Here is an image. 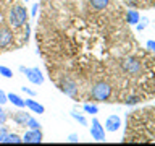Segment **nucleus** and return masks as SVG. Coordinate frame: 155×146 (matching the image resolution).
Listing matches in <instances>:
<instances>
[{
  "label": "nucleus",
  "instance_id": "obj_1",
  "mask_svg": "<svg viewBox=\"0 0 155 146\" xmlns=\"http://www.w3.org/2000/svg\"><path fill=\"white\" fill-rule=\"evenodd\" d=\"M28 19H29V15L26 7L23 3H19L18 0H12V3H10L7 10V21L12 26V29H15L16 33L19 29H24L28 26Z\"/></svg>",
  "mask_w": 155,
  "mask_h": 146
},
{
  "label": "nucleus",
  "instance_id": "obj_2",
  "mask_svg": "<svg viewBox=\"0 0 155 146\" xmlns=\"http://www.w3.org/2000/svg\"><path fill=\"white\" fill-rule=\"evenodd\" d=\"M115 89L113 85L108 83L107 80H97L92 83L91 89H89V97L95 102H113Z\"/></svg>",
  "mask_w": 155,
  "mask_h": 146
},
{
  "label": "nucleus",
  "instance_id": "obj_3",
  "mask_svg": "<svg viewBox=\"0 0 155 146\" xmlns=\"http://www.w3.org/2000/svg\"><path fill=\"white\" fill-rule=\"evenodd\" d=\"M19 71L24 73L26 78L32 83V85H42V83H44V75H42V71L39 70L37 67H32V68L19 67Z\"/></svg>",
  "mask_w": 155,
  "mask_h": 146
},
{
  "label": "nucleus",
  "instance_id": "obj_4",
  "mask_svg": "<svg viewBox=\"0 0 155 146\" xmlns=\"http://www.w3.org/2000/svg\"><path fill=\"white\" fill-rule=\"evenodd\" d=\"M91 136L95 141H105V127H102L95 117L91 120Z\"/></svg>",
  "mask_w": 155,
  "mask_h": 146
},
{
  "label": "nucleus",
  "instance_id": "obj_5",
  "mask_svg": "<svg viewBox=\"0 0 155 146\" xmlns=\"http://www.w3.org/2000/svg\"><path fill=\"white\" fill-rule=\"evenodd\" d=\"M42 140H44V135H42L41 128H37V130L29 128V130L26 131V133L23 135V143H26V144H32V143H42Z\"/></svg>",
  "mask_w": 155,
  "mask_h": 146
},
{
  "label": "nucleus",
  "instance_id": "obj_6",
  "mask_svg": "<svg viewBox=\"0 0 155 146\" xmlns=\"http://www.w3.org/2000/svg\"><path fill=\"white\" fill-rule=\"evenodd\" d=\"M121 127V119H120V115H116V114H113V115H110L108 119L105 120V131H116Z\"/></svg>",
  "mask_w": 155,
  "mask_h": 146
},
{
  "label": "nucleus",
  "instance_id": "obj_7",
  "mask_svg": "<svg viewBox=\"0 0 155 146\" xmlns=\"http://www.w3.org/2000/svg\"><path fill=\"white\" fill-rule=\"evenodd\" d=\"M29 114H26L24 110H18V112H13L12 114V120L15 122L16 125H21V127H24L28 123V119H29Z\"/></svg>",
  "mask_w": 155,
  "mask_h": 146
},
{
  "label": "nucleus",
  "instance_id": "obj_8",
  "mask_svg": "<svg viewBox=\"0 0 155 146\" xmlns=\"http://www.w3.org/2000/svg\"><path fill=\"white\" fill-rule=\"evenodd\" d=\"M24 104H26V107L31 112H34V114H44V112H45V107L41 106L34 99H31V97H29V99H24Z\"/></svg>",
  "mask_w": 155,
  "mask_h": 146
},
{
  "label": "nucleus",
  "instance_id": "obj_9",
  "mask_svg": "<svg viewBox=\"0 0 155 146\" xmlns=\"http://www.w3.org/2000/svg\"><path fill=\"white\" fill-rule=\"evenodd\" d=\"M110 2L111 0H87L89 7L97 10V12H104V10H107L110 7Z\"/></svg>",
  "mask_w": 155,
  "mask_h": 146
},
{
  "label": "nucleus",
  "instance_id": "obj_10",
  "mask_svg": "<svg viewBox=\"0 0 155 146\" xmlns=\"http://www.w3.org/2000/svg\"><path fill=\"white\" fill-rule=\"evenodd\" d=\"M140 19V15L137 10H126V23L129 24V26H134V24H137Z\"/></svg>",
  "mask_w": 155,
  "mask_h": 146
},
{
  "label": "nucleus",
  "instance_id": "obj_11",
  "mask_svg": "<svg viewBox=\"0 0 155 146\" xmlns=\"http://www.w3.org/2000/svg\"><path fill=\"white\" fill-rule=\"evenodd\" d=\"M8 97V102H12L13 106L19 107V109H23V107H26V104H24V99H21L18 94H13V92H10V94H7Z\"/></svg>",
  "mask_w": 155,
  "mask_h": 146
},
{
  "label": "nucleus",
  "instance_id": "obj_12",
  "mask_svg": "<svg viewBox=\"0 0 155 146\" xmlns=\"http://www.w3.org/2000/svg\"><path fill=\"white\" fill-rule=\"evenodd\" d=\"M3 143H15V144H19L23 143V138L16 133H7V136H5Z\"/></svg>",
  "mask_w": 155,
  "mask_h": 146
},
{
  "label": "nucleus",
  "instance_id": "obj_13",
  "mask_svg": "<svg viewBox=\"0 0 155 146\" xmlns=\"http://www.w3.org/2000/svg\"><path fill=\"white\" fill-rule=\"evenodd\" d=\"M71 117L74 119L76 122H79V123L82 125V127H86L87 125V120H86V117L81 114V112H78V110H71Z\"/></svg>",
  "mask_w": 155,
  "mask_h": 146
},
{
  "label": "nucleus",
  "instance_id": "obj_14",
  "mask_svg": "<svg viewBox=\"0 0 155 146\" xmlns=\"http://www.w3.org/2000/svg\"><path fill=\"white\" fill-rule=\"evenodd\" d=\"M82 109H84L86 114H91V115H95L97 112H99V107L95 104H89V102H86V104L82 106Z\"/></svg>",
  "mask_w": 155,
  "mask_h": 146
},
{
  "label": "nucleus",
  "instance_id": "obj_15",
  "mask_svg": "<svg viewBox=\"0 0 155 146\" xmlns=\"http://www.w3.org/2000/svg\"><path fill=\"white\" fill-rule=\"evenodd\" d=\"M26 127H29V128H34V130H37V128H41L42 125H41V122H39L37 119H34V117H29Z\"/></svg>",
  "mask_w": 155,
  "mask_h": 146
},
{
  "label": "nucleus",
  "instance_id": "obj_16",
  "mask_svg": "<svg viewBox=\"0 0 155 146\" xmlns=\"http://www.w3.org/2000/svg\"><path fill=\"white\" fill-rule=\"evenodd\" d=\"M0 75L5 76V78H12L13 76V71L10 70L8 67H3V65H0Z\"/></svg>",
  "mask_w": 155,
  "mask_h": 146
},
{
  "label": "nucleus",
  "instance_id": "obj_17",
  "mask_svg": "<svg viewBox=\"0 0 155 146\" xmlns=\"http://www.w3.org/2000/svg\"><path fill=\"white\" fill-rule=\"evenodd\" d=\"M147 24H149V19L147 18H142V21H140V19H139V23H137V31H142V29H145V28H147Z\"/></svg>",
  "mask_w": 155,
  "mask_h": 146
},
{
  "label": "nucleus",
  "instance_id": "obj_18",
  "mask_svg": "<svg viewBox=\"0 0 155 146\" xmlns=\"http://www.w3.org/2000/svg\"><path fill=\"white\" fill-rule=\"evenodd\" d=\"M7 120H8V114L2 109V107H0V125H3Z\"/></svg>",
  "mask_w": 155,
  "mask_h": 146
},
{
  "label": "nucleus",
  "instance_id": "obj_19",
  "mask_svg": "<svg viewBox=\"0 0 155 146\" xmlns=\"http://www.w3.org/2000/svg\"><path fill=\"white\" fill-rule=\"evenodd\" d=\"M8 102V97H7V94L2 91V88H0V106H3V104H7Z\"/></svg>",
  "mask_w": 155,
  "mask_h": 146
},
{
  "label": "nucleus",
  "instance_id": "obj_20",
  "mask_svg": "<svg viewBox=\"0 0 155 146\" xmlns=\"http://www.w3.org/2000/svg\"><path fill=\"white\" fill-rule=\"evenodd\" d=\"M66 141H70V143H78V141H79V136H78L76 133H71V135H68Z\"/></svg>",
  "mask_w": 155,
  "mask_h": 146
},
{
  "label": "nucleus",
  "instance_id": "obj_21",
  "mask_svg": "<svg viewBox=\"0 0 155 146\" xmlns=\"http://www.w3.org/2000/svg\"><path fill=\"white\" fill-rule=\"evenodd\" d=\"M21 89H23V92H26V94H28V96H31V97H34V96H36V94H37V92H36V91H32V89H31V88H26V86H23V88H21Z\"/></svg>",
  "mask_w": 155,
  "mask_h": 146
},
{
  "label": "nucleus",
  "instance_id": "obj_22",
  "mask_svg": "<svg viewBox=\"0 0 155 146\" xmlns=\"http://www.w3.org/2000/svg\"><path fill=\"white\" fill-rule=\"evenodd\" d=\"M147 50L152 52V54H155V41H149V42H147Z\"/></svg>",
  "mask_w": 155,
  "mask_h": 146
},
{
  "label": "nucleus",
  "instance_id": "obj_23",
  "mask_svg": "<svg viewBox=\"0 0 155 146\" xmlns=\"http://www.w3.org/2000/svg\"><path fill=\"white\" fill-rule=\"evenodd\" d=\"M7 133H8L7 128H0V143H3V140H5V136H7Z\"/></svg>",
  "mask_w": 155,
  "mask_h": 146
},
{
  "label": "nucleus",
  "instance_id": "obj_24",
  "mask_svg": "<svg viewBox=\"0 0 155 146\" xmlns=\"http://www.w3.org/2000/svg\"><path fill=\"white\" fill-rule=\"evenodd\" d=\"M37 10H39V3H34L32 8H31V15H32V16H36V15H37Z\"/></svg>",
  "mask_w": 155,
  "mask_h": 146
},
{
  "label": "nucleus",
  "instance_id": "obj_25",
  "mask_svg": "<svg viewBox=\"0 0 155 146\" xmlns=\"http://www.w3.org/2000/svg\"><path fill=\"white\" fill-rule=\"evenodd\" d=\"M23 2H28V0H23Z\"/></svg>",
  "mask_w": 155,
  "mask_h": 146
}]
</instances>
